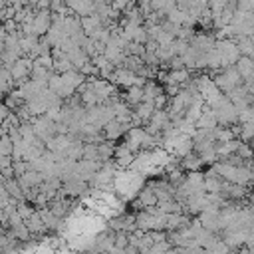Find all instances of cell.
<instances>
[{
    "mask_svg": "<svg viewBox=\"0 0 254 254\" xmlns=\"http://www.w3.org/2000/svg\"><path fill=\"white\" fill-rule=\"evenodd\" d=\"M145 185V175L137 173L135 169H119L115 179H113V190L127 202V200H135L137 194L143 190Z\"/></svg>",
    "mask_w": 254,
    "mask_h": 254,
    "instance_id": "obj_1",
    "label": "cell"
},
{
    "mask_svg": "<svg viewBox=\"0 0 254 254\" xmlns=\"http://www.w3.org/2000/svg\"><path fill=\"white\" fill-rule=\"evenodd\" d=\"M210 167L228 183H238V185H246V187L254 183V171L246 163L244 165H230L226 161H220V163H214Z\"/></svg>",
    "mask_w": 254,
    "mask_h": 254,
    "instance_id": "obj_2",
    "label": "cell"
},
{
    "mask_svg": "<svg viewBox=\"0 0 254 254\" xmlns=\"http://www.w3.org/2000/svg\"><path fill=\"white\" fill-rule=\"evenodd\" d=\"M206 105L212 109V113H214V117L218 119L220 125H234V123H238V109H236V105L232 103V99L224 91L216 99L206 103Z\"/></svg>",
    "mask_w": 254,
    "mask_h": 254,
    "instance_id": "obj_3",
    "label": "cell"
},
{
    "mask_svg": "<svg viewBox=\"0 0 254 254\" xmlns=\"http://www.w3.org/2000/svg\"><path fill=\"white\" fill-rule=\"evenodd\" d=\"M214 81H216V85L220 87V91H224V93H228L230 89H234V87H238V85L244 83V79H242L240 71L236 69V65L222 67V71L214 77Z\"/></svg>",
    "mask_w": 254,
    "mask_h": 254,
    "instance_id": "obj_4",
    "label": "cell"
},
{
    "mask_svg": "<svg viewBox=\"0 0 254 254\" xmlns=\"http://www.w3.org/2000/svg\"><path fill=\"white\" fill-rule=\"evenodd\" d=\"M32 123H34V129H36V133H38V137L42 141H50L52 137L58 135V121H54L46 113L44 115H36Z\"/></svg>",
    "mask_w": 254,
    "mask_h": 254,
    "instance_id": "obj_5",
    "label": "cell"
},
{
    "mask_svg": "<svg viewBox=\"0 0 254 254\" xmlns=\"http://www.w3.org/2000/svg\"><path fill=\"white\" fill-rule=\"evenodd\" d=\"M48 87H50V83H48L46 79H36V77H32V79H24V81L18 83V91L22 93V97H24L26 101L38 97V95H40L42 91H46Z\"/></svg>",
    "mask_w": 254,
    "mask_h": 254,
    "instance_id": "obj_6",
    "label": "cell"
},
{
    "mask_svg": "<svg viewBox=\"0 0 254 254\" xmlns=\"http://www.w3.org/2000/svg\"><path fill=\"white\" fill-rule=\"evenodd\" d=\"M101 167V161H91V159H79L75 163L73 169V179H81V181H91L93 175L97 173V169Z\"/></svg>",
    "mask_w": 254,
    "mask_h": 254,
    "instance_id": "obj_7",
    "label": "cell"
},
{
    "mask_svg": "<svg viewBox=\"0 0 254 254\" xmlns=\"http://www.w3.org/2000/svg\"><path fill=\"white\" fill-rule=\"evenodd\" d=\"M155 103L149 101V99H143L139 105H135V111H133V117H131V127L133 125H141V123H147L151 119V115L155 113Z\"/></svg>",
    "mask_w": 254,
    "mask_h": 254,
    "instance_id": "obj_8",
    "label": "cell"
},
{
    "mask_svg": "<svg viewBox=\"0 0 254 254\" xmlns=\"http://www.w3.org/2000/svg\"><path fill=\"white\" fill-rule=\"evenodd\" d=\"M109 79H111L113 83H117V85H121V87H125V89H127V87L135 85V81H137V73H135L133 69H129V67L117 65Z\"/></svg>",
    "mask_w": 254,
    "mask_h": 254,
    "instance_id": "obj_9",
    "label": "cell"
},
{
    "mask_svg": "<svg viewBox=\"0 0 254 254\" xmlns=\"http://www.w3.org/2000/svg\"><path fill=\"white\" fill-rule=\"evenodd\" d=\"M54 12L48 8V10H38L36 16H34V30H36V36H46L48 30L52 28V22H54Z\"/></svg>",
    "mask_w": 254,
    "mask_h": 254,
    "instance_id": "obj_10",
    "label": "cell"
},
{
    "mask_svg": "<svg viewBox=\"0 0 254 254\" xmlns=\"http://www.w3.org/2000/svg\"><path fill=\"white\" fill-rule=\"evenodd\" d=\"M129 129H131V123H123V121H119V119H111V121L103 127V133H105V139L115 141V139L123 137Z\"/></svg>",
    "mask_w": 254,
    "mask_h": 254,
    "instance_id": "obj_11",
    "label": "cell"
},
{
    "mask_svg": "<svg viewBox=\"0 0 254 254\" xmlns=\"http://www.w3.org/2000/svg\"><path fill=\"white\" fill-rule=\"evenodd\" d=\"M135 155H137V153H135L131 147H127V145L123 143V145L115 147L113 161H115V165H117L119 169H129V167H131V163H133V159H135Z\"/></svg>",
    "mask_w": 254,
    "mask_h": 254,
    "instance_id": "obj_12",
    "label": "cell"
},
{
    "mask_svg": "<svg viewBox=\"0 0 254 254\" xmlns=\"http://www.w3.org/2000/svg\"><path fill=\"white\" fill-rule=\"evenodd\" d=\"M159 77L169 85H183L190 79V73L189 67H183V69H169L167 73H159Z\"/></svg>",
    "mask_w": 254,
    "mask_h": 254,
    "instance_id": "obj_13",
    "label": "cell"
},
{
    "mask_svg": "<svg viewBox=\"0 0 254 254\" xmlns=\"http://www.w3.org/2000/svg\"><path fill=\"white\" fill-rule=\"evenodd\" d=\"M67 8L75 16H87L95 12V0H65Z\"/></svg>",
    "mask_w": 254,
    "mask_h": 254,
    "instance_id": "obj_14",
    "label": "cell"
},
{
    "mask_svg": "<svg viewBox=\"0 0 254 254\" xmlns=\"http://www.w3.org/2000/svg\"><path fill=\"white\" fill-rule=\"evenodd\" d=\"M137 206L139 208H149V206H155L157 204V192H155V189H153V185H149V187H143V190L137 194Z\"/></svg>",
    "mask_w": 254,
    "mask_h": 254,
    "instance_id": "obj_15",
    "label": "cell"
},
{
    "mask_svg": "<svg viewBox=\"0 0 254 254\" xmlns=\"http://www.w3.org/2000/svg\"><path fill=\"white\" fill-rule=\"evenodd\" d=\"M234 65H236V69L240 71V75H242L244 81H252V79H254V60H252V58L240 56Z\"/></svg>",
    "mask_w": 254,
    "mask_h": 254,
    "instance_id": "obj_16",
    "label": "cell"
},
{
    "mask_svg": "<svg viewBox=\"0 0 254 254\" xmlns=\"http://www.w3.org/2000/svg\"><path fill=\"white\" fill-rule=\"evenodd\" d=\"M218 125V119L214 117L212 109L208 105H204V111L200 113V117L196 119V129H214Z\"/></svg>",
    "mask_w": 254,
    "mask_h": 254,
    "instance_id": "obj_17",
    "label": "cell"
},
{
    "mask_svg": "<svg viewBox=\"0 0 254 254\" xmlns=\"http://www.w3.org/2000/svg\"><path fill=\"white\" fill-rule=\"evenodd\" d=\"M204 165V161H202V157L194 151H190L189 155H185V157H181V167L185 169V171H198L200 167Z\"/></svg>",
    "mask_w": 254,
    "mask_h": 254,
    "instance_id": "obj_18",
    "label": "cell"
},
{
    "mask_svg": "<svg viewBox=\"0 0 254 254\" xmlns=\"http://www.w3.org/2000/svg\"><path fill=\"white\" fill-rule=\"evenodd\" d=\"M67 56H69V60H71V64L77 67V69H81L87 62H91V58H89V54L81 48V46H77V48H73V50H69L67 52Z\"/></svg>",
    "mask_w": 254,
    "mask_h": 254,
    "instance_id": "obj_19",
    "label": "cell"
},
{
    "mask_svg": "<svg viewBox=\"0 0 254 254\" xmlns=\"http://www.w3.org/2000/svg\"><path fill=\"white\" fill-rule=\"evenodd\" d=\"M26 224H28V228L32 230V234H40V232H46L48 228H46V222H44V218H42V214H40V210H36L32 216H28L26 218Z\"/></svg>",
    "mask_w": 254,
    "mask_h": 254,
    "instance_id": "obj_20",
    "label": "cell"
},
{
    "mask_svg": "<svg viewBox=\"0 0 254 254\" xmlns=\"http://www.w3.org/2000/svg\"><path fill=\"white\" fill-rule=\"evenodd\" d=\"M145 99V91H143V87L141 85H131V87H127V93H125V101L129 103V105H139L141 101Z\"/></svg>",
    "mask_w": 254,
    "mask_h": 254,
    "instance_id": "obj_21",
    "label": "cell"
},
{
    "mask_svg": "<svg viewBox=\"0 0 254 254\" xmlns=\"http://www.w3.org/2000/svg\"><path fill=\"white\" fill-rule=\"evenodd\" d=\"M97 147H99V161H101V163H105V161H111V159H113V155H115V145H113V143H109V139L99 141V143H97Z\"/></svg>",
    "mask_w": 254,
    "mask_h": 254,
    "instance_id": "obj_22",
    "label": "cell"
},
{
    "mask_svg": "<svg viewBox=\"0 0 254 254\" xmlns=\"http://www.w3.org/2000/svg\"><path fill=\"white\" fill-rule=\"evenodd\" d=\"M151 8L161 16H167L171 10L177 8V0H151Z\"/></svg>",
    "mask_w": 254,
    "mask_h": 254,
    "instance_id": "obj_23",
    "label": "cell"
},
{
    "mask_svg": "<svg viewBox=\"0 0 254 254\" xmlns=\"http://www.w3.org/2000/svg\"><path fill=\"white\" fill-rule=\"evenodd\" d=\"M12 85H16V79H14L12 71H10L8 65H2V71H0V87H2V91L4 93H10V87Z\"/></svg>",
    "mask_w": 254,
    "mask_h": 254,
    "instance_id": "obj_24",
    "label": "cell"
},
{
    "mask_svg": "<svg viewBox=\"0 0 254 254\" xmlns=\"http://www.w3.org/2000/svg\"><path fill=\"white\" fill-rule=\"evenodd\" d=\"M222 185H224V179L222 177L204 175V189H206V192H220L222 190Z\"/></svg>",
    "mask_w": 254,
    "mask_h": 254,
    "instance_id": "obj_25",
    "label": "cell"
},
{
    "mask_svg": "<svg viewBox=\"0 0 254 254\" xmlns=\"http://www.w3.org/2000/svg\"><path fill=\"white\" fill-rule=\"evenodd\" d=\"M214 137H216V141L218 143H224V141H232V139H236V135H234V131H232V127H214Z\"/></svg>",
    "mask_w": 254,
    "mask_h": 254,
    "instance_id": "obj_26",
    "label": "cell"
},
{
    "mask_svg": "<svg viewBox=\"0 0 254 254\" xmlns=\"http://www.w3.org/2000/svg\"><path fill=\"white\" fill-rule=\"evenodd\" d=\"M143 91H145V99L153 101L159 93H163V87H161L159 83H155V81H147V83L143 85Z\"/></svg>",
    "mask_w": 254,
    "mask_h": 254,
    "instance_id": "obj_27",
    "label": "cell"
},
{
    "mask_svg": "<svg viewBox=\"0 0 254 254\" xmlns=\"http://www.w3.org/2000/svg\"><path fill=\"white\" fill-rule=\"evenodd\" d=\"M14 153V139L8 133H2V141H0V155H12Z\"/></svg>",
    "mask_w": 254,
    "mask_h": 254,
    "instance_id": "obj_28",
    "label": "cell"
},
{
    "mask_svg": "<svg viewBox=\"0 0 254 254\" xmlns=\"http://www.w3.org/2000/svg\"><path fill=\"white\" fill-rule=\"evenodd\" d=\"M83 159H91V161H99V147L97 143L87 141L83 147Z\"/></svg>",
    "mask_w": 254,
    "mask_h": 254,
    "instance_id": "obj_29",
    "label": "cell"
},
{
    "mask_svg": "<svg viewBox=\"0 0 254 254\" xmlns=\"http://www.w3.org/2000/svg\"><path fill=\"white\" fill-rule=\"evenodd\" d=\"M127 54H131V56H145L147 54V48H145V44H139V42H129V46H127Z\"/></svg>",
    "mask_w": 254,
    "mask_h": 254,
    "instance_id": "obj_30",
    "label": "cell"
},
{
    "mask_svg": "<svg viewBox=\"0 0 254 254\" xmlns=\"http://www.w3.org/2000/svg\"><path fill=\"white\" fill-rule=\"evenodd\" d=\"M50 10L54 14H65V10H69V8H67V2L65 0H52Z\"/></svg>",
    "mask_w": 254,
    "mask_h": 254,
    "instance_id": "obj_31",
    "label": "cell"
},
{
    "mask_svg": "<svg viewBox=\"0 0 254 254\" xmlns=\"http://www.w3.org/2000/svg\"><path fill=\"white\" fill-rule=\"evenodd\" d=\"M30 4L36 8V10H48L52 6V0H30Z\"/></svg>",
    "mask_w": 254,
    "mask_h": 254,
    "instance_id": "obj_32",
    "label": "cell"
},
{
    "mask_svg": "<svg viewBox=\"0 0 254 254\" xmlns=\"http://www.w3.org/2000/svg\"><path fill=\"white\" fill-rule=\"evenodd\" d=\"M127 2H129V4H137V0H127Z\"/></svg>",
    "mask_w": 254,
    "mask_h": 254,
    "instance_id": "obj_33",
    "label": "cell"
},
{
    "mask_svg": "<svg viewBox=\"0 0 254 254\" xmlns=\"http://www.w3.org/2000/svg\"><path fill=\"white\" fill-rule=\"evenodd\" d=\"M107 2H113V0H107Z\"/></svg>",
    "mask_w": 254,
    "mask_h": 254,
    "instance_id": "obj_34",
    "label": "cell"
},
{
    "mask_svg": "<svg viewBox=\"0 0 254 254\" xmlns=\"http://www.w3.org/2000/svg\"><path fill=\"white\" fill-rule=\"evenodd\" d=\"M252 105H254V101H252Z\"/></svg>",
    "mask_w": 254,
    "mask_h": 254,
    "instance_id": "obj_35",
    "label": "cell"
}]
</instances>
